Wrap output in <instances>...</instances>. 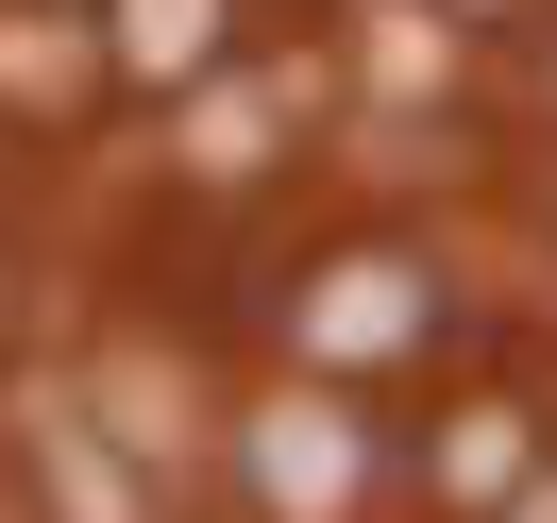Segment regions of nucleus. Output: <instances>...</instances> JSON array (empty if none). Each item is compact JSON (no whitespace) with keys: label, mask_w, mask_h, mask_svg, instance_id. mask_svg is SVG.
I'll use <instances>...</instances> for the list:
<instances>
[{"label":"nucleus","mask_w":557,"mask_h":523,"mask_svg":"<svg viewBox=\"0 0 557 523\" xmlns=\"http://www.w3.org/2000/svg\"><path fill=\"white\" fill-rule=\"evenodd\" d=\"M422 338V271L406 253H355V271L305 287V354H406Z\"/></svg>","instance_id":"f257e3e1"},{"label":"nucleus","mask_w":557,"mask_h":523,"mask_svg":"<svg viewBox=\"0 0 557 523\" xmlns=\"http://www.w3.org/2000/svg\"><path fill=\"white\" fill-rule=\"evenodd\" d=\"M220 35H237V0H119V69H136V85L220 69Z\"/></svg>","instance_id":"f03ea898"},{"label":"nucleus","mask_w":557,"mask_h":523,"mask_svg":"<svg viewBox=\"0 0 557 523\" xmlns=\"http://www.w3.org/2000/svg\"><path fill=\"white\" fill-rule=\"evenodd\" d=\"M523 456H541V439H523V406H456V422H440V507H507Z\"/></svg>","instance_id":"7ed1b4c3"},{"label":"nucleus","mask_w":557,"mask_h":523,"mask_svg":"<svg viewBox=\"0 0 557 523\" xmlns=\"http://www.w3.org/2000/svg\"><path fill=\"white\" fill-rule=\"evenodd\" d=\"M271 489H287V507H355V422L287 406V422H271Z\"/></svg>","instance_id":"20e7f679"}]
</instances>
